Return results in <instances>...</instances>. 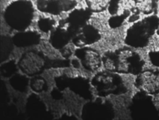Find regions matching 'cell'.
Instances as JSON below:
<instances>
[{
	"instance_id": "6da1fadb",
	"label": "cell",
	"mask_w": 159,
	"mask_h": 120,
	"mask_svg": "<svg viewBox=\"0 0 159 120\" xmlns=\"http://www.w3.org/2000/svg\"><path fill=\"white\" fill-rule=\"evenodd\" d=\"M105 69L119 74H139L145 62L138 53L131 48H121L105 52L102 56Z\"/></svg>"
},
{
	"instance_id": "7a4b0ae2",
	"label": "cell",
	"mask_w": 159,
	"mask_h": 120,
	"mask_svg": "<svg viewBox=\"0 0 159 120\" xmlns=\"http://www.w3.org/2000/svg\"><path fill=\"white\" fill-rule=\"evenodd\" d=\"M159 27V17L151 15L134 22L127 29L124 42L134 48H144L149 44L150 39Z\"/></svg>"
},
{
	"instance_id": "3957f363",
	"label": "cell",
	"mask_w": 159,
	"mask_h": 120,
	"mask_svg": "<svg viewBox=\"0 0 159 120\" xmlns=\"http://www.w3.org/2000/svg\"><path fill=\"white\" fill-rule=\"evenodd\" d=\"M34 7L30 0H16L6 7L4 19L8 26L18 31H25L33 21Z\"/></svg>"
},
{
	"instance_id": "277c9868",
	"label": "cell",
	"mask_w": 159,
	"mask_h": 120,
	"mask_svg": "<svg viewBox=\"0 0 159 120\" xmlns=\"http://www.w3.org/2000/svg\"><path fill=\"white\" fill-rule=\"evenodd\" d=\"M92 90L101 98L110 95H121L127 92L125 83L119 74L102 71L94 74L90 80Z\"/></svg>"
},
{
	"instance_id": "5b68a950",
	"label": "cell",
	"mask_w": 159,
	"mask_h": 120,
	"mask_svg": "<svg viewBox=\"0 0 159 120\" xmlns=\"http://www.w3.org/2000/svg\"><path fill=\"white\" fill-rule=\"evenodd\" d=\"M49 60L40 51L28 50L21 55L18 62L19 69L25 76H38L48 67Z\"/></svg>"
},
{
	"instance_id": "8992f818",
	"label": "cell",
	"mask_w": 159,
	"mask_h": 120,
	"mask_svg": "<svg viewBox=\"0 0 159 120\" xmlns=\"http://www.w3.org/2000/svg\"><path fill=\"white\" fill-rule=\"evenodd\" d=\"M57 88L61 90L69 88L73 93L85 100H92V89L90 81L81 76L68 77L60 76L55 79Z\"/></svg>"
},
{
	"instance_id": "52a82bcc",
	"label": "cell",
	"mask_w": 159,
	"mask_h": 120,
	"mask_svg": "<svg viewBox=\"0 0 159 120\" xmlns=\"http://www.w3.org/2000/svg\"><path fill=\"white\" fill-rule=\"evenodd\" d=\"M100 98L89 100L83 106L81 117L85 119H108L114 117V109L109 101Z\"/></svg>"
},
{
	"instance_id": "ba28073f",
	"label": "cell",
	"mask_w": 159,
	"mask_h": 120,
	"mask_svg": "<svg viewBox=\"0 0 159 120\" xmlns=\"http://www.w3.org/2000/svg\"><path fill=\"white\" fill-rule=\"evenodd\" d=\"M134 85L139 91L150 95L159 94V71L148 69L137 75Z\"/></svg>"
},
{
	"instance_id": "9c48e42d",
	"label": "cell",
	"mask_w": 159,
	"mask_h": 120,
	"mask_svg": "<svg viewBox=\"0 0 159 120\" xmlns=\"http://www.w3.org/2000/svg\"><path fill=\"white\" fill-rule=\"evenodd\" d=\"M74 55L84 69L88 72H96L102 65V56L100 53L88 46L78 48L75 50Z\"/></svg>"
},
{
	"instance_id": "30bf717a",
	"label": "cell",
	"mask_w": 159,
	"mask_h": 120,
	"mask_svg": "<svg viewBox=\"0 0 159 120\" xmlns=\"http://www.w3.org/2000/svg\"><path fill=\"white\" fill-rule=\"evenodd\" d=\"M93 12L88 8H78L74 9L65 19H62L59 23L63 24L69 31L74 36L78 33L81 28L87 24L88 21L91 18Z\"/></svg>"
},
{
	"instance_id": "8fae6325",
	"label": "cell",
	"mask_w": 159,
	"mask_h": 120,
	"mask_svg": "<svg viewBox=\"0 0 159 120\" xmlns=\"http://www.w3.org/2000/svg\"><path fill=\"white\" fill-rule=\"evenodd\" d=\"M130 110L132 116L134 118L149 117L156 111L151 95L144 92H138L132 98Z\"/></svg>"
},
{
	"instance_id": "7c38bea8",
	"label": "cell",
	"mask_w": 159,
	"mask_h": 120,
	"mask_svg": "<svg viewBox=\"0 0 159 120\" xmlns=\"http://www.w3.org/2000/svg\"><path fill=\"white\" fill-rule=\"evenodd\" d=\"M76 5V0H37L36 2V7L40 12L53 16L73 10Z\"/></svg>"
},
{
	"instance_id": "4fadbf2b",
	"label": "cell",
	"mask_w": 159,
	"mask_h": 120,
	"mask_svg": "<svg viewBox=\"0 0 159 120\" xmlns=\"http://www.w3.org/2000/svg\"><path fill=\"white\" fill-rule=\"evenodd\" d=\"M101 39L99 30L91 24L85 25L79 30L72 39V43L77 48L87 47L98 42Z\"/></svg>"
},
{
	"instance_id": "5bb4252c",
	"label": "cell",
	"mask_w": 159,
	"mask_h": 120,
	"mask_svg": "<svg viewBox=\"0 0 159 120\" xmlns=\"http://www.w3.org/2000/svg\"><path fill=\"white\" fill-rule=\"evenodd\" d=\"M74 35L70 33L69 30L63 24L59 23L58 25L50 32L49 42L52 48L61 50L72 41Z\"/></svg>"
},
{
	"instance_id": "9a60e30c",
	"label": "cell",
	"mask_w": 159,
	"mask_h": 120,
	"mask_svg": "<svg viewBox=\"0 0 159 120\" xmlns=\"http://www.w3.org/2000/svg\"><path fill=\"white\" fill-rule=\"evenodd\" d=\"M12 43L18 48H29L37 45L41 42L40 34L36 31H18L12 37Z\"/></svg>"
},
{
	"instance_id": "2e32d148",
	"label": "cell",
	"mask_w": 159,
	"mask_h": 120,
	"mask_svg": "<svg viewBox=\"0 0 159 120\" xmlns=\"http://www.w3.org/2000/svg\"><path fill=\"white\" fill-rule=\"evenodd\" d=\"M134 7L139 13L151 16L156 14L158 10V0H132Z\"/></svg>"
},
{
	"instance_id": "e0dca14e",
	"label": "cell",
	"mask_w": 159,
	"mask_h": 120,
	"mask_svg": "<svg viewBox=\"0 0 159 120\" xmlns=\"http://www.w3.org/2000/svg\"><path fill=\"white\" fill-rule=\"evenodd\" d=\"M87 7L92 12H102L108 9L110 0H85Z\"/></svg>"
},
{
	"instance_id": "ac0fdd59",
	"label": "cell",
	"mask_w": 159,
	"mask_h": 120,
	"mask_svg": "<svg viewBox=\"0 0 159 120\" xmlns=\"http://www.w3.org/2000/svg\"><path fill=\"white\" fill-rule=\"evenodd\" d=\"M31 89L36 93H42L48 90V84L44 78L42 76H35L31 77L29 82Z\"/></svg>"
},
{
	"instance_id": "d6986e66",
	"label": "cell",
	"mask_w": 159,
	"mask_h": 120,
	"mask_svg": "<svg viewBox=\"0 0 159 120\" xmlns=\"http://www.w3.org/2000/svg\"><path fill=\"white\" fill-rule=\"evenodd\" d=\"M130 10H126L121 15H114L108 20V25L111 29H116L123 24L124 21L130 16Z\"/></svg>"
},
{
	"instance_id": "ffe728a7",
	"label": "cell",
	"mask_w": 159,
	"mask_h": 120,
	"mask_svg": "<svg viewBox=\"0 0 159 120\" xmlns=\"http://www.w3.org/2000/svg\"><path fill=\"white\" fill-rule=\"evenodd\" d=\"M56 21L52 18H40L37 21L39 29L44 33H49L55 29Z\"/></svg>"
},
{
	"instance_id": "44dd1931",
	"label": "cell",
	"mask_w": 159,
	"mask_h": 120,
	"mask_svg": "<svg viewBox=\"0 0 159 120\" xmlns=\"http://www.w3.org/2000/svg\"><path fill=\"white\" fill-rule=\"evenodd\" d=\"M10 84L14 89L23 92L26 90L28 86V79L26 77L22 75H16L10 79Z\"/></svg>"
},
{
	"instance_id": "7402d4cb",
	"label": "cell",
	"mask_w": 159,
	"mask_h": 120,
	"mask_svg": "<svg viewBox=\"0 0 159 120\" xmlns=\"http://www.w3.org/2000/svg\"><path fill=\"white\" fill-rule=\"evenodd\" d=\"M16 70V66L14 61H10L7 63L3 64L1 67L2 74L5 77H10L14 74L15 71Z\"/></svg>"
},
{
	"instance_id": "603a6c76",
	"label": "cell",
	"mask_w": 159,
	"mask_h": 120,
	"mask_svg": "<svg viewBox=\"0 0 159 120\" xmlns=\"http://www.w3.org/2000/svg\"><path fill=\"white\" fill-rule=\"evenodd\" d=\"M148 58L152 66L159 67V50H152L148 53Z\"/></svg>"
},
{
	"instance_id": "cb8c5ba5",
	"label": "cell",
	"mask_w": 159,
	"mask_h": 120,
	"mask_svg": "<svg viewBox=\"0 0 159 120\" xmlns=\"http://www.w3.org/2000/svg\"><path fill=\"white\" fill-rule=\"evenodd\" d=\"M120 0H110V5L108 7V11L111 15L114 16L117 13L119 10Z\"/></svg>"
},
{
	"instance_id": "d4e9b609",
	"label": "cell",
	"mask_w": 159,
	"mask_h": 120,
	"mask_svg": "<svg viewBox=\"0 0 159 120\" xmlns=\"http://www.w3.org/2000/svg\"><path fill=\"white\" fill-rule=\"evenodd\" d=\"M60 51L61 52L62 56H63L64 58H66V59H68L70 56H71V55H72L71 50H70V49L66 48H66H63V49H61V50Z\"/></svg>"
},
{
	"instance_id": "484cf974",
	"label": "cell",
	"mask_w": 159,
	"mask_h": 120,
	"mask_svg": "<svg viewBox=\"0 0 159 120\" xmlns=\"http://www.w3.org/2000/svg\"><path fill=\"white\" fill-rule=\"evenodd\" d=\"M156 34H158V35L159 36V27H158V30H157L156 31Z\"/></svg>"
}]
</instances>
